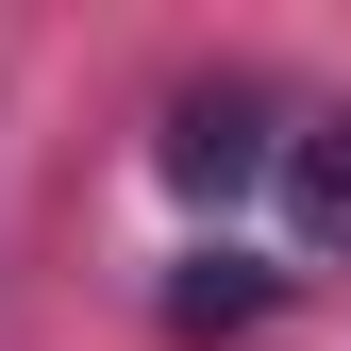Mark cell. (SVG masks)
Masks as SVG:
<instances>
[{
  "label": "cell",
  "mask_w": 351,
  "mask_h": 351,
  "mask_svg": "<svg viewBox=\"0 0 351 351\" xmlns=\"http://www.w3.org/2000/svg\"><path fill=\"white\" fill-rule=\"evenodd\" d=\"M251 167H268L251 101H167V184H184V201H234Z\"/></svg>",
  "instance_id": "6da1fadb"
},
{
  "label": "cell",
  "mask_w": 351,
  "mask_h": 351,
  "mask_svg": "<svg viewBox=\"0 0 351 351\" xmlns=\"http://www.w3.org/2000/svg\"><path fill=\"white\" fill-rule=\"evenodd\" d=\"M167 318H184V335H234V318H268V268H251V251H201V268L167 285Z\"/></svg>",
  "instance_id": "7a4b0ae2"
},
{
  "label": "cell",
  "mask_w": 351,
  "mask_h": 351,
  "mask_svg": "<svg viewBox=\"0 0 351 351\" xmlns=\"http://www.w3.org/2000/svg\"><path fill=\"white\" fill-rule=\"evenodd\" d=\"M285 184H301V217H318V234H351V117L285 151Z\"/></svg>",
  "instance_id": "3957f363"
}]
</instances>
